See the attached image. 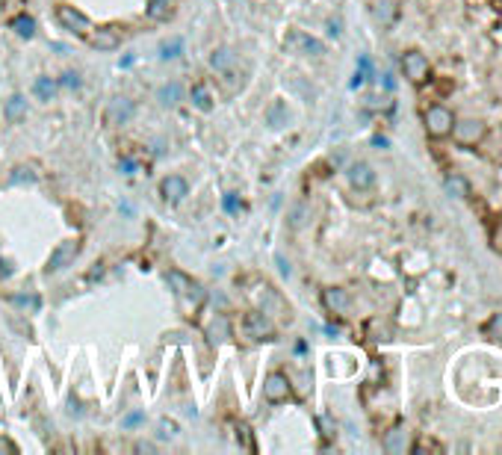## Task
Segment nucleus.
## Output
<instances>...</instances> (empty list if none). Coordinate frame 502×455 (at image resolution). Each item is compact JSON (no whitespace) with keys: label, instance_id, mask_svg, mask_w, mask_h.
Masks as SVG:
<instances>
[{"label":"nucleus","instance_id":"obj_1","mask_svg":"<svg viewBox=\"0 0 502 455\" xmlns=\"http://www.w3.org/2000/svg\"><path fill=\"white\" fill-rule=\"evenodd\" d=\"M423 124H425V130H429V136L446 139L452 133V128H455V112H452L449 107H443V104H434V107L425 110Z\"/></svg>","mask_w":502,"mask_h":455},{"label":"nucleus","instance_id":"obj_2","mask_svg":"<svg viewBox=\"0 0 502 455\" xmlns=\"http://www.w3.org/2000/svg\"><path fill=\"white\" fill-rule=\"evenodd\" d=\"M402 74H405L413 86H423L432 77V62L425 59V54H420V50H408V54L402 57Z\"/></svg>","mask_w":502,"mask_h":455},{"label":"nucleus","instance_id":"obj_3","mask_svg":"<svg viewBox=\"0 0 502 455\" xmlns=\"http://www.w3.org/2000/svg\"><path fill=\"white\" fill-rule=\"evenodd\" d=\"M243 334L248 340H275V322L269 320L266 311H254V313H245L243 320Z\"/></svg>","mask_w":502,"mask_h":455},{"label":"nucleus","instance_id":"obj_4","mask_svg":"<svg viewBox=\"0 0 502 455\" xmlns=\"http://www.w3.org/2000/svg\"><path fill=\"white\" fill-rule=\"evenodd\" d=\"M56 21H59L66 30L83 36V39L95 30V27H92V21H89V15H83L77 6H68V3H59V6H56Z\"/></svg>","mask_w":502,"mask_h":455},{"label":"nucleus","instance_id":"obj_5","mask_svg":"<svg viewBox=\"0 0 502 455\" xmlns=\"http://www.w3.org/2000/svg\"><path fill=\"white\" fill-rule=\"evenodd\" d=\"M80 255V239H62V243L50 251V258H47V272H62V269H68L74 260H77Z\"/></svg>","mask_w":502,"mask_h":455},{"label":"nucleus","instance_id":"obj_6","mask_svg":"<svg viewBox=\"0 0 502 455\" xmlns=\"http://www.w3.org/2000/svg\"><path fill=\"white\" fill-rule=\"evenodd\" d=\"M133 112H136V104L130 98H124V95H119V98H112L109 104H107V110H104V124L107 128H119V124H128L130 119H133Z\"/></svg>","mask_w":502,"mask_h":455},{"label":"nucleus","instance_id":"obj_7","mask_svg":"<svg viewBox=\"0 0 502 455\" xmlns=\"http://www.w3.org/2000/svg\"><path fill=\"white\" fill-rule=\"evenodd\" d=\"M485 133H487V130H485V121H479V119H464V121H455V128H452L449 136H455L458 145L473 148V145L482 142Z\"/></svg>","mask_w":502,"mask_h":455},{"label":"nucleus","instance_id":"obj_8","mask_svg":"<svg viewBox=\"0 0 502 455\" xmlns=\"http://www.w3.org/2000/svg\"><path fill=\"white\" fill-rule=\"evenodd\" d=\"M284 47L293 50V54H307V57H322L325 54V45L319 39H313V36L301 33V30H290V33H287Z\"/></svg>","mask_w":502,"mask_h":455},{"label":"nucleus","instance_id":"obj_9","mask_svg":"<svg viewBox=\"0 0 502 455\" xmlns=\"http://www.w3.org/2000/svg\"><path fill=\"white\" fill-rule=\"evenodd\" d=\"M169 284H172V290L178 293V299H192L195 305L201 299H204V290H201V284L195 281V278H190V275H183V272H178V269H172L169 272Z\"/></svg>","mask_w":502,"mask_h":455},{"label":"nucleus","instance_id":"obj_10","mask_svg":"<svg viewBox=\"0 0 502 455\" xmlns=\"http://www.w3.org/2000/svg\"><path fill=\"white\" fill-rule=\"evenodd\" d=\"M290 378H287L284 373H269L266 375V382H263V396H266V402H272V405H278V402H287L290 399Z\"/></svg>","mask_w":502,"mask_h":455},{"label":"nucleus","instance_id":"obj_11","mask_svg":"<svg viewBox=\"0 0 502 455\" xmlns=\"http://www.w3.org/2000/svg\"><path fill=\"white\" fill-rule=\"evenodd\" d=\"M322 305L328 313H334V317H346L351 311V296L340 287H328V290H322Z\"/></svg>","mask_w":502,"mask_h":455},{"label":"nucleus","instance_id":"obj_12","mask_svg":"<svg viewBox=\"0 0 502 455\" xmlns=\"http://www.w3.org/2000/svg\"><path fill=\"white\" fill-rule=\"evenodd\" d=\"M160 195L169 201V204H181V201L190 195V184L181 174H169V178H162L160 184Z\"/></svg>","mask_w":502,"mask_h":455},{"label":"nucleus","instance_id":"obj_13","mask_svg":"<svg viewBox=\"0 0 502 455\" xmlns=\"http://www.w3.org/2000/svg\"><path fill=\"white\" fill-rule=\"evenodd\" d=\"M86 39H89V45L95 50H116L121 45V36H119L116 27H98V30H92L89 36H86Z\"/></svg>","mask_w":502,"mask_h":455},{"label":"nucleus","instance_id":"obj_14","mask_svg":"<svg viewBox=\"0 0 502 455\" xmlns=\"http://www.w3.org/2000/svg\"><path fill=\"white\" fill-rule=\"evenodd\" d=\"M346 174H349V184L355 189H370L375 184V172H372L370 163H351Z\"/></svg>","mask_w":502,"mask_h":455},{"label":"nucleus","instance_id":"obj_15","mask_svg":"<svg viewBox=\"0 0 502 455\" xmlns=\"http://www.w3.org/2000/svg\"><path fill=\"white\" fill-rule=\"evenodd\" d=\"M231 337H234V331H231V320L225 317V313H219V317L207 325V340H210L213 346H222V343H228Z\"/></svg>","mask_w":502,"mask_h":455},{"label":"nucleus","instance_id":"obj_16","mask_svg":"<svg viewBox=\"0 0 502 455\" xmlns=\"http://www.w3.org/2000/svg\"><path fill=\"white\" fill-rule=\"evenodd\" d=\"M443 186H446V193L452 195V198H467L470 193H473V186H470V181L464 178V174H458V172H452V174H446V181H443Z\"/></svg>","mask_w":502,"mask_h":455},{"label":"nucleus","instance_id":"obj_17","mask_svg":"<svg viewBox=\"0 0 502 455\" xmlns=\"http://www.w3.org/2000/svg\"><path fill=\"white\" fill-rule=\"evenodd\" d=\"M210 66L216 68V71H222V74H228L236 66V54H234V50H228V47L213 50V54H210Z\"/></svg>","mask_w":502,"mask_h":455},{"label":"nucleus","instance_id":"obj_18","mask_svg":"<svg viewBox=\"0 0 502 455\" xmlns=\"http://www.w3.org/2000/svg\"><path fill=\"white\" fill-rule=\"evenodd\" d=\"M287 121H290L287 104H284V100H272L269 110H266V124H269V128H284Z\"/></svg>","mask_w":502,"mask_h":455},{"label":"nucleus","instance_id":"obj_19","mask_svg":"<svg viewBox=\"0 0 502 455\" xmlns=\"http://www.w3.org/2000/svg\"><path fill=\"white\" fill-rule=\"evenodd\" d=\"M384 449L387 452H405L408 449V432H405V428H402V426L390 428L387 438H384Z\"/></svg>","mask_w":502,"mask_h":455},{"label":"nucleus","instance_id":"obj_20","mask_svg":"<svg viewBox=\"0 0 502 455\" xmlns=\"http://www.w3.org/2000/svg\"><path fill=\"white\" fill-rule=\"evenodd\" d=\"M3 116H6V121H21L24 116H27V100H24V95H12L9 100H6V110H3Z\"/></svg>","mask_w":502,"mask_h":455},{"label":"nucleus","instance_id":"obj_21","mask_svg":"<svg viewBox=\"0 0 502 455\" xmlns=\"http://www.w3.org/2000/svg\"><path fill=\"white\" fill-rule=\"evenodd\" d=\"M9 27L15 30V33L21 36V39H33V36H36V21H33L30 15H24V12L9 21Z\"/></svg>","mask_w":502,"mask_h":455},{"label":"nucleus","instance_id":"obj_22","mask_svg":"<svg viewBox=\"0 0 502 455\" xmlns=\"http://www.w3.org/2000/svg\"><path fill=\"white\" fill-rule=\"evenodd\" d=\"M372 15H375V21L390 24L396 15V3L393 0H372Z\"/></svg>","mask_w":502,"mask_h":455},{"label":"nucleus","instance_id":"obj_23","mask_svg":"<svg viewBox=\"0 0 502 455\" xmlns=\"http://www.w3.org/2000/svg\"><path fill=\"white\" fill-rule=\"evenodd\" d=\"M192 104L201 110V112H210L213 110V95H210V89L204 83H195L192 86Z\"/></svg>","mask_w":502,"mask_h":455},{"label":"nucleus","instance_id":"obj_24","mask_svg":"<svg viewBox=\"0 0 502 455\" xmlns=\"http://www.w3.org/2000/svg\"><path fill=\"white\" fill-rule=\"evenodd\" d=\"M56 89H59V83H56V80H50V77H39V80L33 83V92L39 95V100H54Z\"/></svg>","mask_w":502,"mask_h":455},{"label":"nucleus","instance_id":"obj_25","mask_svg":"<svg viewBox=\"0 0 502 455\" xmlns=\"http://www.w3.org/2000/svg\"><path fill=\"white\" fill-rule=\"evenodd\" d=\"M172 6H174V0H151V3H148V15L154 18V21H166L172 15Z\"/></svg>","mask_w":502,"mask_h":455},{"label":"nucleus","instance_id":"obj_26","mask_svg":"<svg viewBox=\"0 0 502 455\" xmlns=\"http://www.w3.org/2000/svg\"><path fill=\"white\" fill-rule=\"evenodd\" d=\"M181 95H183V89H181V83H166V86H160V104H166V107H172V104H178L181 100Z\"/></svg>","mask_w":502,"mask_h":455},{"label":"nucleus","instance_id":"obj_27","mask_svg":"<svg viewBox=\"0 0 502 455\" xmlns=\"http://www.w3.org/2000/svg\"><path fill=\"white\" fill-rule=\"evenodd\" d=\"M181 54H183V42L178 39V36L160 45V59H178Z\"/></svg>","mask_w":502,"mask_h":455},{"label":"nucleus","instance_id":"obj_28","mask_svg":"<svg viewBox=\"0 0 502 455\" xmlns=\"http://www.w3.org/2000/svg\"><path fill=\"white\" fill-rule=\"evenodd\" d=\"M178 432H181L178 423L169 420V417H162V420L157 423V438L160 440H174V438H178Z\"/></svg>","mask_w":502,"mask_h":455},{"label":"nucleus","instance_id":"obj_29","mask_svg":"<svg viewBox=\"0 0 502 455\" xmlns=\"http://www.w3.org/2000/svg\"><path fill=\"white\" fill-rule=\"evenodd\" d=\"M9 181L12 184H33L36 181V169L33 166H15L9 174Z\"/></svg>","mask_w":502,"mask_h":455},{"label":"nucleus","instance_id":"obj_30","mask_svg":"<svg viewBox=\"0 0 502 455\" xmlns=\"http://www.w3.org/2000/svg\"><path fill=\"white\" fill-rule=\"evenodd\" d=\"M485 331H487V337H494V340H502V313H494V317L487 320Z\"/></svg>","mask_w":502,"mask_h":455},{"label":"nucleus","instance_id":"obj_31","mask_svg":"<svg viewBox=\"0 0 502 455\" xmlns=\"http://www.w3.org/2000/svg\"><path fill=\"white\" fill-rule=\"evenodd\" d=\"M236 440H240V444H243V449H248V452L254 449V440H251V428H248L245 423H240V426H236Z\"/></svg>","mask_w":502,"mask_h":455},{"label":"nucleus","instance_id":"obj_32","mask_svg":"<svg viewBox=\"0 0 502 455\" xmlns=\"http://www.w3.org/2000/svg\"><path fill=\"white\" fill-rule=\"evenodd\" d=\"M59 86H66V89H80V74L66 71V74H62V80H59Z\"/></svg>","mask_w":502,"mask_h":455},{"label":"nucleus","instance_id":"obj_33","mask_svg":"<svg viewBox=\"0 0 502 455\" xmlns=\"http://www.w3.org/2000/svg\"><path fill=\"white\" fill-rule=\"evenodd\" d=\"M142 420H145V414H142V411H130V414L121 420V428H136Z\"/></svg>","mask_w":502,"mask_h":455},{"label":"nucleus","instance_id":"obj_34","mask_svg":"<svg viewBox=\"0 0 502 455\" xmlns=\"http://www.w3.org/2000/svg\"><path fill=\"white\" fill-rule=\"evenodd\" d=\"M225 210H228V213H236V210H240V198H236V193H228V195H225Z\"/></svg>","mask_w":502,"mask_h":455},{"label":"nucleus","instance_id":"obj_35","mask_svg":"<svg viewBox=\"0 0 502 455\" xmlns=\"http://www.w3.org/2000/svg\"><path fill=\"white\" fill-rule=\"evenodd\" d=\"M0 449H12V452H15L18 447H12V444H9V440H0Z\"/></svg>","mask_w":502,"mask_h":455},{"label":"nucleus","instance_id":"obj_36","mask_svg":"<svg viewBox=\"0 0 502 455\" xmlns=\"http://www.w3.org/2000/svg\"><path fill=\"white\" fill-rule=\"evenodd\" d=\"M136 449H139V452H154V447H151V444H139Z\"/></svg>","mask_w":502,"mask_h":455},{"label":"nucleus","instance_id":"obj_37","mask_svg":"<svg viewBox=\"0 0 502 455\" xmlns=\"http://www.w3.org/2000/svg\"><path fill=\"white\" fill-rule=\"evenodd\" d=\"M0 3H3V0H0Z\"/></svg>","mask_w":502,"mask_h":455}]
</instances>
